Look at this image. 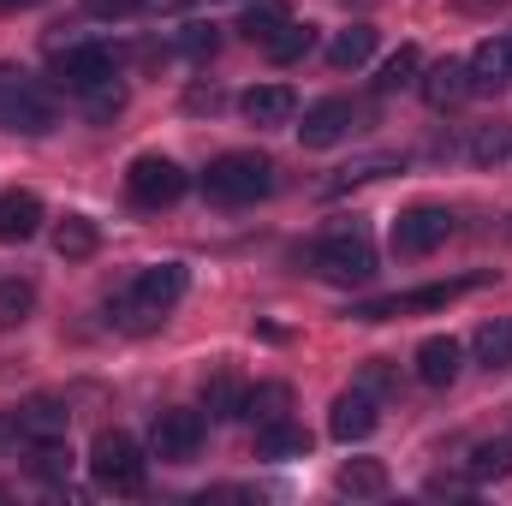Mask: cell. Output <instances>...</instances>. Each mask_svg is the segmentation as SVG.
Returning a JSON list of instances; mask_svg holds the SVG:
<instances>
[{"label": "cell", "mask_w": 512, "mask_h": 506, "mask_svg": "<svg viewBox=\"0 0 512 506\" xmlns=\"http://www.w3.org/2000/svg\"><path fill=\"white\" fill-rule=\"evenodd\" d=\"M185 286H191V274H185L179 262L143 268V274L131 280V292L120 298V304H114L120 328H131V334H149V328H161V322H167V310L185 298Z\"/></svg>", "instance_id": "cell-1"}, {"label": "cell", "mask_w": 512, "mask_h": 506, "mask_svg": "<svg viewBox=\"0 0 512 506\" xmlns=\"http://www.w3.org/2000/svg\"><path fill=\"white\" fill-rule=\"evenodd\" d=\"M203 191H209L215 203H256V197L274 191V161L256 155V149H227V155L209 161Z\"/></svg>", "instance_id": "cell-2"}, {"label": "cell", "mask_w": 512, "mask_h": 506, "mask_svg": "<svg viewBox=\"0 0 512 506\" xmlns=\"http://www.w3.org/2000/svg\"><path fill=\"white\" fill-rule=\"evenodd\" d=\"M310 268H316L328 286H364V280L376 274V245H370L364 227H334V233L316 239Z\"/></svg>", "instance_id": "cell-3"}, {"label": "cell", "mask_w": 512, "mask_h": 506, "mask_svg": "<svg viewBox=\"0 0 512 506\" xmlns=\"http://www.w3.org/2000/svg\"><path fill=\"white\" fill-rule=\"evenodd\" d=\"M90 477L108 495H143V447L126 429H102L90 441Z\"/></svg>", "instance_id": "cell-4"}, {"label": "cell", "mask_w": 512, "mask_h": 506, "mask_svg": "<svg viewBox=\"0 0 512 506\" xmlns=\"http://www.w3.org/2000/svg\"><path fill=\"white\" fill-rule=\"evenodd\" d=\"M60 120V108H54V96L36 84V78H24V72H12V66H0V126L6 131H54Z\"/></svg>", "instance_id": "cell-5"}, {"label": "cell", "mask_w": 512, "mask_h": 506, "mask_svg": "<svg viewBox=\"0 0 512 506\" xmlns=\"http://www.w3.org/2000/svg\"><path fill=\"white\" fill-rule=\"evenodd\" d=\"M185 167L179 161H167V155H137L126 167V191L137 209H173L179 197H185Z\"/></svg>", "instance_id": "cell-6"}, {"label": "cell", "mask_w": 512, "mask_h": 506, "mask_svg": "<svg viewBox=\"0 0 512 506\" xmlns=\"http://www.w3.org/2000/svg\"><path fill=\"white\" fill-rule=\"evenodd\" d=\"M203 411H185V405H167V411H155V423H149V453L161 459V465H185V459H197V447H203Z\"/></svg>", "instance_id": "cell-7"}, {"label": "cell", "mask_w": 512, "mask_h": 506, "mask_svg": "<svg viewBox=\"0 0 512 506\" xmlns=\"http://www.w3.org/2000/svg\"><path fill=\"white\" fill-rule=\"evenodd\" d=\"M54 78L78 96L102 78H120V48L114 42H72V48H54Z\"/></svg>", "instance_id": "cell-8"}, {"label": "cell", "mask_w": 512, "mask_h": 506, "mask_svg": "<svg viewBox=\"0 0 512 506\" xmlns=\"http://www.w3.org/2000/svg\"><path fill=\"white\" fill-rule=\"evenodd\" d=\"M447 239H453V215L441 203H417V209H405L393 221V251L399 256H429V251H441Z\"/></svg>", "instance_id": "cell-9"}, {"label": "cell", "mask_w": 512, "mask_h": 506, "mask_svg": "<svg viewBox=\"0 0 512 506\" xmlns=\"http://www.w3.org/2000/svg\"><path fill=\"white\" fill-rule=\"evenodd\" d=\"M376 423H382V405H376V393L370 387H352V393H340L334 399V411H328V435L334 441H370L376 435Z\"/></svg>", "instance_id": "cell-10"}, {"label": "cell", "mask_w": 512, "mask_h": 506, "mask_svg": "<svg viewBox=\"0 0 512 506\" xmlns=\"http://www.w3.org/2000/svg\"><path fill=\"white\" fill-rule=\"evenodd\" d=\"M352 120H358V108H352L346 96H328V102H316V108L304 114L298 137H304V149H334L340 137H352Z\"/></svg>", "instance_id": "cell-11"}, {"label": "cell", "mask_w": 512, "mask_h": 506, "mask_svg": "<svg viewBox=\"0 0 512 506\" xmlns=\"http://www.w3.org/2000/svg\"><path fill=\"white\" fill-rule=\"evenodd\" d=\"M465 96H477V84H471V66H465V60H435V66L423 72V102H429L435 114L459 108Z\"/></svg>", "instance_id": "cell-12"}, {"label": "cell", "mask_w": 512, "mask_h": 506, "mask_svg": "<svg viewBox=\"0 0 512 506\" xmlns=\"http://www.w3.org/2000/svg\"><path fill=\"white\" fill-rule=\"evenodd\" d=\"M12 423H18L24 447H42V441H66V423H72V411H66L60 399H24V405L12 411Z\"/></svg>", "instance_id": "cell-13"}, {"label": "cell", "mask_w": 512, "mask_h": 506, "mask_svg": "<svg viewBox=\"0 0 512 506\" xmlns=\"http://www.w3.org/2000/svg\"><path fill=\"white\" fill-rule=\"evenodd\" d=\"M239 114L251 120V126H292V114H298V96L286 90V84H256L239 96Z\"/></svg>", "instance_id": "cell-14"}, {"label": "cell", "mask_w": 512, "mask_h": 506, "mask_svg": "<svg viewBox=\"0 0 512 506\" xmlns=\"http://www.w3.org/2000/svg\"><path fill=\"white\" fill-rule=\"evenodd\" d=\"M42 233V197L36 191H6L0 197V245H24Z\"/></svg>", "instance_id": "cell-15"}, {"label": "cell", "mask_w": 512, "mask_h": 506, "mask_svg": "<svg viewBox=\"0 0 512 506\" xmlns=\"http://www.w3.org/2000/svg\"><path fill=\"white\" fill-rule=\"evenodd\" d=\"M459 364H465V352H459V340H447V334H429V340L417 346V381H423V387H453V381H459Z\"/></svg>", "instance_id": "cell-16"}, {"label": "cell", "mask_w": 512, "mask_h": 506, "mask_svg": "<svg viewBox=\"0 0 512 506\" xmlns=\"http://www.w3.org/2000/svg\"><path fill=\"white\" fill-rule=\"evenodd\" d=\"M310 453V429H298L292 417L256 423V459H304Z\"/></svg>", "instance_id": "cell-17"}, {"label": "cell", "mask_w": 512, "mask_h": 506, "mask_svg": "<svg viewBox=\"0 0 512 506\" xmlns=\"http://www.w3.org/2000/svg\"><path fill=\"white\" fill-rule=\"evenodd\" d=\"M465 66H471V84H477V90H501V84H512V36H489Z\"/></svg>", "instance_id": "cell-18"}, {"label": "cell", "mask_w": 512, "mask_h": 506, "mask_svg": "<svg viewBox=\"0 0 512 506\" xmlns=\"http://www.w3.org/2000/svg\"><path fill=\"white\" fill-rule=\"evenodd\" d=\"M334 489L352 495V501H370V495H382L387 489V465L382 459H346V465L334 471Z\"/></svg>", "instance_id": "cell-19"}, {"label": "cell", "mask_w": 512, "mask_h": 506, "mask_svg": "<svg viewBox=\"0 0 512 506\" xmlns=\"http://www.w3.org/2000/svg\"><path fill=\"white\" fill-rule=\"evenodd\" d=\"M370 54H376V30H370V24H346V30L328 42V66H334V72H358Z\"/></svg>", "instance_id": "cell-20"}, {"label": "cell", "mask_w": 512, "mask_h": 506, "mask_svg": "<svg viewBox=\"0 0 512 506\" xmlns=\"http://www.w3.org/2000/svg\"><path fill=\"white\" fill-rule=\"evenodd\" d=\"M465 477H471V483H501V477H512V441L507 435L477 441L471 459H465Z\"/></svg>", "instance_id": "cell-21"}, {"label": "cell", "mask_w": 512, "mask_h": 506, "mask_svg": "<svg viewBox=\"0 0 512 506\" xmlns=\"http://www.w3.org/2000/svg\"><path fill=\"white\" fill-rule=\"evenodd\" d=\"M471 352H477V364H483V370H512V316L483 322V328H477V340H471Z\"/></svg>", "instance_id": "cell-22"}, {"label": "cell", "mask_w": 512, "mask_h": 506, "mask_svg": "<svg viewBox=\"0 0 512 506\" xmlns=\"http://www.w3.org/2000/svg\"><path fill=\"white\" fill-rule=\"evenodd\" d=\"M310 48H316V30H310V24H298V18H286V24L262 42V54H268L274 66H292V60H304Z\"/></svg>", "instance_id": "cell-23"}, {"label": "cell", "mask_w": 512, "mask_h": 506, "mask_svg": "<svg viewBox=\"0 0 512 506\" xmlns=\"http://www.w3.org/2000/svg\"><path fill=\"white\" fill-rule=\"evenodd\" d=\"M203 411H209V417H221V423H227V417H245V381L227 376V370H221V376H209V381H203Z\"/></svg>", "instance_id": "cell-24"}, {"label": "cell", "mask_w": 512, "mask_h": 506, "mask_svg": "<svg viewBox=\"0 0 512 506\" xmlns=\"http://www.w3.org/2000/svg\"><path fill=\"white\" fill-rule=\"evenodd\" d=\"M96 245H102V233H96V221H84V215H66V221L54 227V251L66 256V262L96 256Z\"/></svg>", "instance_id": "cell-25"}, {"label": "cell", "mask_w": 512, "mask_h": 506, "mask_svg": "<svg viewBox=\"0 0 512 506\" xmlns=\"http://www.w3.org/2000/svg\"><path fill=\"white\" fill-rule=\"evenodd\" d=\"M286 411H292V387L286 381H256V387H245V417L251 423H274Z\"/></svg>", "instance_id": "cell-26"}, {"label": "cell", "mask_w": 512, "mask_h": 506, "mask_svg": "<svg viewBox=\"0 0 512 506\" xmlns=\"http://www.w3.org/2000/svg\"><path fill=\"white\" fill-rule=\"evenodd\" d=\"M507 155H512V126H501V120H495V126H477V131H471V161H477V167H501Z\"/></svg>", "instance_id": "cell-27"}, {"label": "cell", "mask_w": 512, "mask_h": 506, "mask_svg": "<svg viewBox=\"0 0 512 506\" xmlns=\"http://www.w3.org/2000/svg\"><path fill=\"white\" fill-rule=\"evenodd\" d=\"M78 102H84V114H90V120H102V126H108V120L126 108V84H120V78H102V84L78 90Z\"/></svg>", "instance_id": "cell-28"}, {"label": "cell", "mask_w": 512, "mask_h": 506, "mask_svg": "<svg viewBox=\"0 0 512 506\" xmlns=\"http://www.w3.org/2000/svg\"><path fill=\"white\" fill-rule=\"evenodd\" d=\"M417 72H423V54L405 42L399 54H387V66H382V78H376V90L382 96H393V90H405V84H417Z\"/></svg>", "instance_id": "cell-29"}, {"label": "cell", "mask_w": 512, "mask_h": 506, "mask_svg": "<svg viewBox=\"0 0 512 506\" xmlns=\"http://www.w3.org/2000/svg\"><path fill=\"white\" fill-rule=\"evenodd\" d=\"M30 310H36V286H30V280H18V274H12V280H0V328H18Z\"/></svg>", "instance_id": "cell-30"}, {"label": "cell", "mask_w": 512, "mask_h": 506, "mask_svg": "<svg viewBox=\"0 0 512 506\" xmlns=\"http://www.w3.org/2000/svg\"><path fill=\"white\" fill-rule=\"evenodd\" d=\"M286 18H292V12H286L280 0H251V12H245V24H239V30H245L251 42H268V36L286 24Z\"/></svg>", "instance_id": "cell-31"}, {"label": "cell", "mask_w": 512, "mask_h": 506, "mask_svg": "<svg viewBox=\"0 0 512 506\" xmlns=\"http://www.w3.org/2000/svg\"><path fill=\"white\" fill-rule=\"evenodd\" d=\"M24 453H30V471H36V477H66V471H72L66 441H42V447H24Z\"/></svg>", "instance_id": "cell-32"}, {"label": "cell", "mask_w": 512, "mask_h": 506, "mask_svg": "<svg viewBox=\"0 0 512 506\" xmlns=\"http://www.w3.org/2000/svg\"><path fill=\"white\" fill-rule=\"evenodd\" d=\"M399 161L393 155H364V161H352V167H340V179H334V191H346V185H358V179H382V173H393Z\"/></svg>", "instance_id": "cell-33"}, {"label": "cell", "mask_w": 512, "mask_h": 506, "mask_svg": "<svg viewBox=\"0 0 512 506\" xmlns=\"http://www.w3.org/2000/svg\"><path fill=\"white\" fill-rule=\"evenodd\" d=\"M215 48H221L215 24H185V30H179V54H191V60H209Z\"/></svg>", "instance_id": "cell-34"}, {"label": "cell", "mask_w": 512, "mask_h": 506, "mask_svg": "<svg viewBox=\"0 0 512 506\" xmlns=\"http://www.w3.org/2000/svg\"><path fill=\"white\" fill-rule=\"evenodd\" d=\"M84 12L90 18H131V12H143L137 0H84Z\"/></svg>", "instance_id": "cell-35"}, {"label": "cell", "mask_w": 512, "mask_h": 506, "mask_svg": "<svg viewBox=\"0 0 512 506\" xmlns=\"http://www.w3.org/2000/svg\"><path fill=\"white\" fill-rule=\"evenodd\" d=\"M459 12H471V18H489V12H501V6H512V0H453Z\"/></svg>", "instance_id": "cell-36"}, {"label": "cell", "mask_w": 512, "mask_h": 506, "mask_svg": "<svg viewBox=\"0 0 512 506\" xmlns=\"http://www.w3.org/2000/svg\"><path fill=\"white\" fill-rule=\"evenodd\" d=\"M393 381V370H387V358H370V370H364V387L376 393V387H387Z\"/></svg>", "instance_id": "cell-37"}, {"label": "cell", "mask_w": 512, "mask_h": 506, "mask_svg": "<svg viewBox=\"0 0 512 506\" xmlns=\"http://www.w3.org/2000/svg\"><path fill=\"white\" fill-rule=\"evenodd\" d=\"M137 6H143V12H179L185 0H137Z\"/></svg>", "instance_id": "cell-38"}, {"label": "cell", "mask_w": 512, "mask_h": 506, "mask_svg": "<svg viewBox=\"0 0 512 506\" xmlns=\"http://www.w3.org/2000/svg\"><path fill=\"white\" fill-rule=\"evenodd\" d=\"M0 6H42V0H0Z\"/></svg>", "instance_id": "cell-39"}]
</instances>
